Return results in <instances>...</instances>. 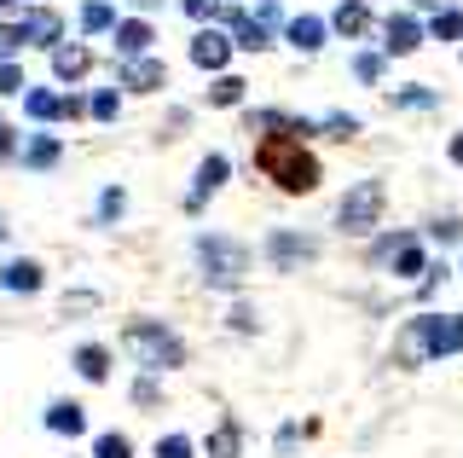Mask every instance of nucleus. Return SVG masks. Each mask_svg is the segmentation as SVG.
I'll return each instance as SVG.
<instances>
[{
    "instance_id": "11",
    "label": "nucleus",
    "mask_w": 463,
    "mask_h": 458,
    "mask_svg": "<svg viewBox=\"0 0 463 458\" xmlns=\"http://www.w3.org/2000/svg\"><path fill=\"white\" fill-rule=\"evenodd\" d=\"M284 35H289V47H296V52H318V47H325V35H330V24L318 18V12H307V18H289Z\"/></svg>"
},
{
    "instance_id": "39",
    "label": "nucleus",
    "mask_w": 463,
    "mask_h": 458,
    "mask_svg": "<svg viewBox=\"0 0 463 458\" xmlns=\"http://www.w3.org/2000/svg\"><path fill=\"white\" fill-rule=\"evenodd\" d=\"M452 163H463V134H458V139H452Z\"/></svg>"
},
{
    "instance_id": "24",
    "label": "nucleus",
    "mask_w": 463,
    "mask_h": 458,
    "mask_svg": "<svg viewBox=\"0 0 463 458\" xmlns=\"http://www.w3.org/2000/svg\"><path fill=\"white\" fill-rule=\"evenodd\" d=\"M434 105H440V99H434V88H417V81L394 93V110H434Z\"/></svg>"
},
{
    "instance_id": "3",
    "label": "nucleus",
    "mask_w": 463,
    "mask_h": 458,
    "mask_svg": "<svg viewBox=\"0 0 463 458\" xmlns=\"http://www.w3.org/2000/svg\"><path fill=\"white\" fill-rule=\"evenodd\" d=\"M197 262H203V279L209 284H238L250 273V250L238 244V238H197Z\"/></svg>"
},
{
    "instance_id": "37",
    "label": "nucleus",
    "mask_w": 463,
    "mask_h": 458,
    "mask_svg": "<svg viewBox=\"0 0 463 458\" xmlns=\"http://www.w3.org/2000/svg\"><path fill=\"white\" fill-rule=\"evenodd\" d=\"M325 134H336V139H347V134H354V117H325Z\"/></svg>"
},
{
    "instance_id": "34",
    "label": "nucleus",
    "mask_w": 463,
    "mask_h": 458,
    "mask_svg": "<svg viewBox=\"0 0 463 458\" xmlns=\"http://www.w3.org/2000/svg\"><path fill=\"white\" fill-rule=\"evenodd\" d=\"M99 458H128V441L122 435H99Z\"/></svg>"
},
{
    "instance_id": "22",
    "label": "nucleus",
    "mask_w": 463,
    "mask_h": 458,
    "mask_svg": "<svg viewBox=\"0 0 463 458\" xmlns=\"http://www.w3.org/2000/svg\"><path fill=\"white\" fill-rule=\"evenodd\" d=\"M81 30H87V35H105V30H116V12L105 6V0H87V6H81Z\"/></svg>"
},
{
    "instance_id": "17",
    "label": "nucleus",
    "mask_w": 463,
    "mask_h": 458,
    "mask_svg": "<svg viewBox=\"0 0 463 458\" xmlns=\"http://www.w3.org/2000/svg\"><path fill=\"white\" fill-rule=\"evenodd\" d=\"M76 371L87 383H105L110 377V348H99V342H81L76 348Z\"/></svg>"
},
{
    "instance_id": "30",
    "label": "nucleus",
    "mask_w": 463,
    "mask_h": 458,
    "mask_svg": "<svg viewBox=\"0 0 463 458\" xmlns=\"http://www.w3.org/2000/svg\"><path fill=\"white\" fill-rule=\"evenodd\" d=\"M156 458H197V447L185 435H163V441H156Z\"/></svg>"
},
{
    "instance_id": "25",
    "label": "nucleus",
    "mask_w": 463,
    "mask_h": 458,
    "mask_svg": "<svg viewBox=\"0 0 463 458\" xmlns=\"http://www.w3.org/2000/svg\"><path fill=\"white\" fill-rule=\"evenodd\" d=\"M24 163H35V168H52V163H58V139H52V134L29 139V146H24Z\"/></svg>"
},
{
    "instance_id": "36",
    "label": "nucleus",
    "mask_w": 463,
    "mask_h": 458,
    "mask_svg": "<svg viewBox=\"0 0 463 458\" xmlns=\"http://www.w3.org/2000/svg\"><path fill=\"white\" fill-rule=\"evenodd\" d=\"M24 88V76H18V64H0V93H18Z\"/></svg>"
},
{
    "instance_id": "9",
    "label": "nucleus",
    "mask_w": 463,
    "mask_h": 458,
    "mask_svg": "<svg viewBox=\"0 0 463 458\" xmlns=\"http://www.w3.org/2000/svg\"><path fill=\"white\" fill-rule=\"evenodd\" d=\"M24 110L35 122H52V117H81V99H58V93H47V88H35V93H24Z\"/></svg>"
},
{
    "instance_id": "31",
    "label": "nucleus",
    "mask_w": 463,
    "mask_h": 458,
    "mask_svg": "<svg viewBox=\"0 0 463 458\" xmlns=\"http://www.w3.org/2000/svg\"><path fill=\"white\" fill-rule=\"evenodd\" d=\"M87 110H93L99 122H110L116 110H122V93H93V99H87Z\"/></svg>"
},
{
    "instance_id": "6",
    "label": "nucleus",
    "mask_w": 463,
    "mask_h": 458,
    "mask_svg": "<svg viewBox=\"0 0 463 458\" xmlns=\"http://www.w3.org/2000/svg\"><path fill=\"white\" fill-rule=\"evenodd\" d=\"M226 180H232V157H203V163H197V180H192V197H185V209H203Z\"/></svg>"
},
{
    "instance_id": "1",
    "label": "nucleus",
    "mask_w": 463,
    "mask_h": 458,
    "mask_svg": "<svg viewBox=\"0 0 463 458\" xmlns=\"http://www.w3.org/2000/svg\"><path fill=\"white\" fill-rule=\"evenodd\" d=\"M260 168H267L284 192H296V197L318 186V157L307 146H296V139H267V146H260Z\"/></svg>"
},
{
    "instance_id": "29",
    "label": "nucleus",
    "mask_w": 463,
    "mask_h": 458,
    "mask_svg": "<svg viewBox=\"0 0 463 458\" xmlns=\"http://www.w3.org/2000/svg\"><path fill=\"white\" fill-rule=\"evenodd\" d=\"M250 18H255L260 30L272 35V30H279V24H284V12H279V0H255V12H250Z\"/></svg>"
},
{
    "instance_id": "8",
    "label": "nucleus",
    "mask_w": 463,
    "mask_h": 458,
    "mask_svg": "<svg viewBox=\"0 0 463 458\" xmlns=\"http://www.w3.org/2000/svg\"><path fill=\"white\" fill-rule=\"evenodd\" d=\"M192 64L226 70V64H232V35H226V30H197V35H192Z\"/></svg>"
},
{
    "instance_id": "41",
    "label": "nucleus",
    "mask_w": 463,
    "mask_h": 458,
    "mask_svg": "<svg viewBox=\"0 0 463 458\" xmlns=\"http://www.w3.org/2000/svg\"><path fill=\"white\" fill-rule=\"evenodd\" d=\"M6 6H12V0H0V12H6Z\"/></svg>"
},
{
    "instance_id": "35",
    "label": "nucleus",
    "mask_w": 463,
    "mask_h": 458,
    "mask_svg": "<svg viewBox=\"0 0 463 458\" xmlns=\"http://www.w3.org/2000/svg\"><path fill=\"white\" fill-rule=\"evenodd\" d=\"M99 215H105V221H116V215H122V186H110V192H105V204H99Z\"/></svg>"
},
{
    "instance_id": "14",
    "label": "nucleus",
    "mask_w": 463,
    "mask_h": 458,
    "mask_svg": "<svg viewBox=\"0 0 463 458\" xmlns=\"http://www.w3.org/2000/svg\"><path fill=\"white\" fill-rule=\"evenodd\" d=\"M163 81H168V70L156 59H128V70H122V93H151Z\"/></svg>"
},
{
    "instance_id": "20",
    "label": "nucleus",
    "mask_w": 463,
    "mask_h": 458,
    "mask_svg": "<svg viewBox=\"0 0 463 458\" xmlns=\"http://www.w3.org/2000/svg\"><path fill=\"white\" fill-rule=\"evenodd\" d=\"M47 429H52V435H81V429H87V418H81V406L58 400V406L47 412Z\"/></svg>"
},
{
    "instance_id": "21",
    "label": "nucleus",
    "mask_w": 463,
    "mask_h": 458,
    "mask_svg": "<svg viewBox=\"0 0 463 458\" xmlns=\"http://www.w3.org/2000/svg\"><path fill=\"white\" fill-rule=\"evenodd\" d=\"M272 262H301V255H313V238H296V233H272Z\"/></svg>"
},
{
    "instance_id": "7",
    "label": "nucleus",
    "mask_w": 463,
    "mask_h": 458,
    "mask_svg": "<svg viewBox=\"0 0 463 458\" xmlns=\"http://www.w3.org/2000/svg\"><path fill=\"white\" fill-rule=\"evenodd\" d=\"M383 41H388V52H417L429 41V24H417V12H394L383 24Z\"/></svg>"
},
{
    "instance_id": "13",
    "label": "nucleus",
    "mask_w": 463,
    "mask_h": 458,
    "mask_svg": "<svg viewBox=\"0 0 463 458\" xmlns=\"http://www.w3.org/2000/svg\"><path fill=\"white\" fill-rule=\"evenodd\" d=\"M221 18H226V35L238 41V47H250V52H260V47H272V35L260 30V24L250 18V12H232V6H226Z\"/></svg>"
},
{
    "instance_id": "40",
    "label": "nucleus",
    "mask_w": 463,
    "mask_h": 458,
    "mask_svg": "<svg viewBox=\"0 0 463 458\" xmlns=\"http://www.w3.org/2000/svg\"><path fill=\"white\" fill-rule=\"evenodd\" d=\"M134 6H156V0H134Z\"/></svg>"
},
{
    "instance_id": "33",
    "label": "nucleus",
    "mask_w": 463,
    "mask_h": 458,
    "mask_svg": "<svg viewBox=\"0 0 463 458\" xmlns=\"http://www.w3.org/2000/svg\"><path fill=\"white\" fill-rule=\"evenodd\" d=\"M354 76L359 81H376V76H383V59H376V52H359V59H354Z\"/></svg>"
},
{
    "instance_id": "16",
    "label": "nucleus",
    "mask_w": 463,
    "mask_h": 458,
    "mask_svg": "<svg viewBox=\"0 0 463 458\" xmlns=\"http://www.w3.org/2000/svg\"><path fill=\"white\" fill-rule=\"evenodd\" d=\"M330 30H336V35H365L371 30V6H365V0H342L336 18H330Z\"/></svg>"
},
{
    "instance_id": "15",
    "label": "nucleus",
    "mask_w": 463,
    "mask_h": 458,
    "mask_svg": "<svg viewBox=\"0 0 463 458\" xmlns=\"http://www.w3.org/2000/svg\"><path fill=\"white\" fill-rule=\"evenodd\" d=\"M24 30H29V47H58V41H64V18H58L52 6H35Z\"/></svg>"
},
{
    "instance_id": "5",
    "label": "nucleus",
    "mask_w": 463,
    "mask_h": 458,
    "mask_svg": "<svg viewBox=\"0 0 463 458\" xmlns=\"http://www.w3.org/2000/svg\"><path fill=\"white\" fill-rule=\"evenodd\" d=\"M411 342H417V354H458L463 348V313H458V320L423 313V320H417V331H411Z\"/></svg>"
},
{
    "instance_id": "19",
    "label": "nucleus",
    "mask_w": 463,
    "mask_h": 458,
    "mask_svg": "<svg viewBox=\"0 0 463 458\" xmlns=\"http://www.w3.org/2000/svg\"><path fill=\"white\" fill-rule=\"evenodd\" d=\"M394 273H400V279H423V273H429V255H423V244H411V238H405V244L394 250Z\"/></svg>"
},
{
    "instance_id": "23",
    "label": "nucleus",
    "mask_w": 463,
    "mask_h": 458,
    "mask_svg": "<svg viewBox=\"0 0 463 458\" xmlns=\"http://www.w3.org/2000/svg\"><path fill=\"white\" fill-rule=\"evenodd\" d=\"M24 47H29V30H24V24H0V64H12Z\"/></svg>"
},
{
    "instance_id": "2",
    "label": "nucleus",
    "mask_w": 463,
    "mask_h": 458,
    "mask_svg": "<svg viewBox=\"0 0 463 458\" xmlns=\"http://www.w3.org/2000/svg\"><path fill=\"white\" fill-rule=\"evenodd\" d=\"M122 342H128V354H134L139 366H151V371H168V366L185 360V342L174 337L168 325H156V320H134Z\"/></svg>"
},
{
    "instance_id": "26",
    "label": "nucleus",
    "mask_w": 463,
    "mask_h": 458,
    "mask_svg": "<svg viewBox=\"0 0 463 458\" xmlns=\"http://www.w3.org/2000/svg\"><path fill=\"white\" fill-rule=\"evenodd\" d=\"M429 35L434 41H463V12H434V18H429Z\"/></svg>"
},
{
    "instance_id": "32",
    "label": "nucleus",
    "mask_w": 463,
    "mask_h": 458,
    "mask_svg": "<svg viewBox=\"0 0 463 458\" xmlns=\"http://www.w3.org/2000/svg\"><path fill=\"white\" fill-rule=\"evenodd\" d=\"M180 6H185V18H203V24H209V18H221V0H180Z\"/></svg>"
},
{
    "instance_id": "27",
    "label": "nucleus",
    "mask_w": 463,
    "mask_h": 458,
    "mask_svg": "<svg viewBox=\"0 0 463 458\" xmlns=\"http://www.w3.org/2000/svg\"><path fill=\"white\" fill-rule=\"evenodd\" d=\"M238 447H243V435L232 424H221V429H214V441H209V458H238Z\"/></svg>"
},
{
    "instance_id": "10",
    "label": "nucleus",
    "mask_w": 463,
    "mask_h": 458,
    "mask_svg": "<svg viewBox=\"0 0 463 458\" xmlns=\"http://www.w3.org/2000/svg\"><path fill=\"white\" fill-rule=\"evenodd\" d=\"M110 35H116V52H128V59H145V52L156 47V30H151L145 18H128V24H116Z\"/></svg>"
},
{
    "instance_id": "12",
    "label": "nucleus",
    "mask_w": 463,
    "mask_h": 458,
    "mask_svg": "<svg viewBox=\"0 0 463 458\" xmlns=\"http://www.w3.org/2000/svg\"><path fill=\"white\" fill-rule=\"evenodd\" d=\"M87 64H93V52H87L81 41H58V47H52V76H58V81L87 76Z\"/></svg>"
},
{
    "instance_id": "18",
    "label": "nucleus",
    "mask_w": 463,
    "mask_h": 458,
    "mask_svg": "<svg viewBox=\"0 0 463 458\" xmlns=\"http://www.w3.org/2000/svg\"><path fill=\"white\" fill-rule=\"evenodd\" d=\"M0 284L18 291V296H29V291H41V267L35 262H12V267H0Z\"/></svg>"
},
{
    "instance_id": "28",
    "label": "nucleus",
    "mask_w": 463,
    "mask_h": 458,
    "mask_svg": "<svg viewBox=\"0 0 463 458\" xmlns=\"http://www.w3.org/2000/svg\"><path fill=\"white\" fill-rule=\"evenodd\" d=\"M238 99H243V81H238V76H221V81L209 88V105H238Z\"/></svg>"
},
{
    "instance_id": "4",
    "label": "nucleus",
    "mask_w": 463,
    "mask_h": 458,
    "mask_svg": "<svg viewBox=\"0 0 463 458\" xmlns=\"http://www.w3.org/2000/svg\"><path fill=\"white\" fill-rule=\"evenodd\" d=\"M383 215V186L365 180V186H354V192L342 197V209H336V226L342 233H371V221Z\"/></svg>"
},
{
    "instance_id": "38",
    "label": "nucleus",
    "mask_w": 463,
    "mask_h": 458,
    "mask_svg": "<svg viewBox=\"0 0 463 458\" xmlns=\"http://www.w3.org/2000/svg\"><path fill=\"white\" fill-rule=\"evenodd\" d=\"M0 157H18V139H12V128H6V117H0Z\"/></svg>"
}]
</instances>
